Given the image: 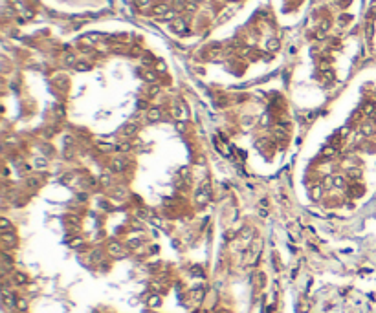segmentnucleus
I'll return each mask as SVG.
<instances>
[{"label":"nucleus","instance_id":"nucleus-6","mask_svg":"<svg viewBox=\"0 0 376 313\" xmlns=\"http://www.w3.org/2000/svg\"><path fill=\"white\" fill-rule=\"evenodd\" d=\"M40 183H42V178H40V176H29V178L26 180V185H28L29 189H39Z\"/></svg>","mask_w":376,"mask_h":313},{"label":"nucleus","instance_id":"nucleus-39","mask_svg":"<svg viewBox=\"0 0 376 313\" xmlns=\"http://www.w3.org/2000/svg\"><path fill=\"white\" fill-rule=\"evenodd\" d=\"M77 198H79V200H86V198H88V196H86V194H85V192H81V194H79V196H77Z\"/></svg>","mask_w":376,"mask_h":313},{"label":"nucleus","instance_id":"nucleus-1","mask_svg":"<svg viewBox=\"0 0 376 313\" xmlns=\"http://www.w3.org/2000/svg\"><path fill=\"white\" fill-rule=\"evenodd\" d=\"M110 167H112V170H114V172H121V170H125V167H127V159H125V158H121V156L112 158Z\"/></svg>","mask_w":376,"mask_h":313},{"label":"nucleus","instance_id":"nucleus-14","mask_svg":"<svg viewBox=\"0 0 376 313\" xmlns=\"http://www.w3.org/2000/svg\"><path fill=\"white\" fill-rule=\"evenodd\" d=\"M0 229H2V233L11 231V222H9L7 218H0Z\"/></svg>","mask_w":376,"mask_h":313},{"label":"nucleus","instance_id":"nucleus-35","mask_svg":"<svg viewBox=\"0 0 376 313\" xmlns=\"http://www.w3.org/2000/svg\"><path fill=\"white\" fill-rule=\"evenodd\" d=\"M176 128H178L180 132H184V130H186V123H184V121H176Z\"/></svg>","mask_w":376,"mask_h":313},{"label":"nucleus","instance_id":"nucleus-32","mask_svg":"<svg viewBox=\"0 0 376 313\" xmlns=\"http://www.w3.org/2000/svg\"><path fill=\"white\" fill-rule=\"evenodd\" d=\"M134 2H136V5H140V7H145V5H149L151 0H134Z\"/></svg>","mask_w":376,"mask_h":313},{"label":"nucleus","instance_id":"nucleus-10","mask_svg":"<svg viewBox=\"0 0 376 313\" xmlns=\"http://www.w3.org/2000/svg\"><path fill=\"white\" fill-rule=\"evenodd\" d=\"M13 282H15L17 286H24V284H28V277H26L24 273H15V275H13Z\"/></svg>","mask_w":376,"mask_h":313},{"label":"nucleus","instance_id":"nucleus-20","mask_svg":"<svg viewBox=\"0 0 376 313\" xmlns=\"http://www.w3.org/2000/svg\"><path fill=\"white\" fill-rule=\"evenodd\" d=\"M46 165H48L46 158H37V159H35V167H37V169H46Z\"/></svg>","mask_w":376,"mask_h":313},{"label":"nucleus","instance_id":"nucleus-16","mask_svg":"<svg viewBox=\"0 0 376 313\" xmlns=\"http://www.w3.org/2000/svg\"><path fill=\"white\" fill-rule=\"evenodd\" d=\"M374 110H376V106L373 104V103L363 104V114H365V115H373V114H374Z\"/></svg>","mask_w":376,"mask_h":313},{"label":"nucleus","instance_id":"nucleus-5","mask_svg":"<svg viewBox=\"0 0 376 313\" xmlns=\"http://www.w3.org/2000/svg\"><path fill=\"white\" fill-rule=\"evenodd\" d=\"M136 130H138V126L136 125H132V123H127L123 128H121V134L125 136V137H132L134 134H136Z\"/></svg>","mask_w":376,"mask_h":313},{"label":"nucleus","instance_id":"nucleus-25","mask_svg":"<svg viewBox=\"0 0 376 313\" xmlns=\"http://www.w3.org/2000/svg\"><path fill=\"white\" fill-rule=\"evenodd\" d=\"M75 70H77V71H86V70H90V66H88L86 62H77V64H75Z\"/></svg>","mask_w":376,"mask_h":313},{"label":"nucleus","instance_id":"nucleus-9","mask_svg":"<svg viewBox=\"0 0 376 313\" xmlns=\"http://www.w3.org/2000/svg\"><path fill=\"white\" fill-rule=\"evenodd\" d=\"M2 297H4V302H6V306H17V302H15V295H13V293H9L7 289H4Z\"/></svg>","mask_w":376,"mask_h":313},{"label":"nucleus","instance_id":"nucleus-19","mask_svg":"<svg viewBox=\"0 0 376 313\" xmlns=\"http://www.w3.org/2000/svg\"><path fill=\"white\" fill-rule=\"evenodd\" d=\"M321 192H323V189H321V187H314V189H312V192H310L312 200H316V202H318V200L321 198Z\"/></svg>","mask_w":376,"mask_h":313},{"label":"nucleus","instance_id":"nucleus-21","mask_svg":"<svg viewBox=\"0 0 376 313\" xmlns=\"http://www.w3.org/2000/svg\"><path fill=\"white\" fill-rule=\"evenodd\" d=\"M17 310H18V311H26V310H28V302H26L24 299H18V300H17Z\"/></svg>","mask_w":376,"mask_h":313},{"label":"nucleus","instance_id":"nucleus-23","mask_svg":"<svg viewBox=\"0 0 376 313\" xmlns=\"http://www.w3.org/2000/svg\"><path fill=\"white\" fill-rule=\"evenodd\" d=\"M64 62H66V64H72V66H75V64H77V62H75V55H73V53H68V55L64 57Z\"/></svg>","mask_w":376,"mask_h":313},{"label":"nucleus","instance_id":"nucleus-29","mask_svg":"<svg viewBox=\"0 0 376 313\" xmlns=\"http://www.w3.org/2000/svg\"><path fill=\"white\" fill-rule=\"evenodd\" d=\"M101 257H103V255H101V251H94V253L90 255V258H92L94 262H99V260H101Z\"/></svg>","mask_w":376,"mask_h":313},{"label":"nucleus","instance_id":"nucleus-3","mask_svg":"<svg viewBox=\"0 0 376 313\" xmlns=\"http://www.w3.org/2000/svg\"><path fill=\"white\" fill-rule=\"evenodd\" d=\"M194 202H196V205H205V203L209 202V191L200 189V191L194 194Z\"/></svg>","mask_w":376,"mask_h":313},{"label":"nucleus","instance_id":"nucleus-31","mask_svg":"<svg viewBox=\"0 0 376 313\" xmlns=\"http://www.w3.org/2000/svg\"><path fill=\"white\" fill-rule=\"evenodd\" d=\"M99 180H101V183H103V185H108V183H110V176H108V174H103Z\"/></svg>","mask_w":376,"mask_h":313},{"label":"nucleus","instance_id":"nucleus-11","mask_svg":"<svg viewBox=\"0 0 376 313\" xmlns=\"http://www.w3.org/2000/svg\"><path fill=\"white\" fill-rule=\"evenodd\" d=\"M160 117H162V112H160L158 108H151V110L147 112V119H149V121H158Z\"/></svg>","mask_w":376,"mask_h":313},{"label":"nucleus","instance_id":"nucleus-22","mask_svg":"<svg viewBox=\"0 0 376 313\" xmlns=\"http://www.w3.org/2000/svg\"><path fill=\"white\" fill-rule=\"evenodd\" d=\"M143 79H145L147 82H156V75H154V71H145Z\"/></svg>","mask_w":376,"mask_h":313},{"label":"nucleus","instance_id":"nucleus-27","mask_svg":"<svg viewBox=\"0 0 376 313\" xmlns=\"http://www.w3.org/2000/svg\"><path fill=\"white\" fill-rule=\"evenodd\" d=\"M362 132L365 134V136H369V134H373V125L369 123V125H363L362 126Z\"/></svg>","mask_w":376,"mask_h":313},{"label":"nucleus","instance_id":"nucleus-24","mask_svg":"<svg viewBox=\"0 0 376 313\" xmlns=\"http://www.w3.org/2000/svg\"><path fill=\"white\" fill-rule=\"evenodd\" d=\"M99 150H101V152H112V150H114V147H112V145H108V143H99Z\"/></svg>","mask_w":376,"mask_h":313},{"label":"nucleus","instance_id":"nucleus-7","mask_svg":"<svg viewBox=\"0 0 376 313\" xmlns=\"http://www.w3.org/2000/svg\"><path fill=\"white\" fill-rule=\"evenodd\" d=\"M173 29L175 31H178V33H186V29H187V24L182 20V18H176L175 22H173Z\"/></svg>","mask_w":376,"mask_h":313},{"label":"nucleus","instance_id":"nucleus-13","mask_svg":"<svg viewBox=\"0 0 376 313\" xmlns=\"http://www.w3.org/2000/svg\"><path fill=\"white\" fill-rule=\"evenodd\" d=\"M167 11H169V7H167L165 4H158V5L154 7V15H162V16H165Z\"/></svg>","mask_w":376,"mask_h":313},{"label":"nucleus","instance_id":"nucleus-26","mask_svg":"<svg viewBox=\"0 0 376 313\" xmlns=\"http://www.w3.org/2000/svg\"><path fill=\"white\" fill-rule=\"evenodd\" d=\"M158 304H160V295H154V297H151V299H149V306H152V308H154V306H158Z\"/></svg>","mask_w":376,"mask_h":313},{"label":"nucleus","instance_id":"nucleus-12","mask_svg":"<svg viewBox=\"0 0 376 313\" xmlns=\"http://www.w3.org/2000/svg\"><path fill=\"white\" fill-rule=\"evenodd\" d=\"M279 46H281V44H279V40H277V38H270V40L266 42V48H268L270 51H277V49H279Z\"/></svg>","mask_w":376,"mask_h":313},{"label":"nucleus","instance_id":"nucleus-8","mask_svg":"<svg viewBox=\"0 0 376 313\" xmlns=\"http://www.w3.org/2000/svg\"><path fill=\"white\" fill-rule=\"evenodd\" d=\"M336 152H338V147L327 145V147H323V150H321V156H323V158H332V156H336Z\"/></svg>","mask_w":376,"mask_h":313},{"label":"nucleus","instance_id":"nucleus-30","mask_svg":"<svg viewBox=\"0 0 376 313\" xmlns=\"http://www.w3.org/2000/svg\"><path fill=\"white\" fill-rule=\"evenodd\" d=\"M374 15H376V0L373 2V4H371V7H369V16L373 18Z\"/></svg>","mask_w":376,"mask_h":313},{"label":"nucleus","instance_id":"nucleus-28","mask_svg":"<svg viewBox=\"0 0 376 313\" xmlns=\"http://www.w3.org/2000/svg\"><path fill=\"white\" fill-rule=\"evenodd\" d=\"M70 246H72V247H79V246H83V238H72V240H70Z\"/></svg>","mask_w":376,"mask_h":313},{"label":"nucleus","instance_id":"nucleus-33","mask_svg":"<svg viewBox=\"0 0 376 313\" xmlns=\"http://www.w3.org/2000/svg\"><path fill=\"white\" fill-rule=\"evenodd\" d=\"M171 18H175V11H171V9H169V11L165 13V16H164V20H171Z\"/></svg>","mask_w":376,"mask_h":313},{"label":"nucleus","instance_id":"nucleus-36","mask_svg":"<svg viewBox=\"0 0 376 313\" xmlns=\"http://www.w3.org/2000/svg\"><path fill=\"white\" fill-rule=\"evenodd\" d=\"M358 176H360V170H349V178H354V180H358Z\"/></svg>","mask_w":376,"mask_h":313},{"label":"nucleus","instance_id":"nucleus-15","mask_svg":"<svg viewBox=\"0 0 376 313\" xmlns=\"http://www.w3.org/2000/svg\"><path fill=\"white\" fill-rule=\"evenodd\" d=\"M116 148H118V152H123V154H125V152H129L132 147H130V143H129V141H123V143H119Z\"/></svg>","mask_w":376,"mask_h":313},{"label":"nucleus","instance_id":"nucleus-17","mask_svg":"<svg viewBox=\"0 0 376 313\" xmlns=\"http://www.w3.org/2000/svg\"><path fill=\"white\" fill-rule=\"evenodd\" d=\"M180 178H182L186 183H189V181H191V176H189V169H187V167H182V169H180Z\"/></svg>","mask_w":376,"mask_h":313},{"label":"nucleus","instance_id":"nucleus-37","mask_svg":"<svg viewBox=\"0 0 376 313\" xmlns=\"http://www.w3.org/2000/svg\"><path fill=\"white\" fill-rule=\"evenodd\" d=\"M261 123H262V125H268V123H270V115H262Z\"/></svg>","mask_w":376,"mask_h":313},{"label":"nucleus","instance_id":"nucleus-18","mask_svg":"<svg viewBox=\"0 0 376 313\" xmlns=\"http://www.w3.org/2000/svg\"><path fill=\"white\" fill-rule=\"evenodd\" d=\"M332 183H334V187H345L343 176H332Z\"/></svg>","mask_w":376,"mask_h":313},{"label":"nucleus","instance_id":"nucleus-4","mask_svg":"<svg viewBox=\"0 0 376 313\" xmlns=\"http://www.w3.org/2000/svg\"><path fill=\"white\" fill-rule=\"evenodd\" d=\"M108 251H110V255H114V257H125V249L121 247V244H116V242L108 244Z\"/></svg>","mask_w":376,"mask_h":313},{"label":"nucleus","instance_id":"nucleus-34","mask_svg":"<svg viewBox=\"0 0 376 313\" xmlns=\"http://www.w3.org/2000/svg\"><path fill=\"white\" fill-rule=\"evenodd\" d=\"M156 70H158V71H165V64H164L162 60H158V62H156Z\"/></svg>","mask_w":376,"mask_h":313},{"label":"nucleus","instance_id":"nucleus-38","mask_svg":"<svg viewBox=\"0 0 376 313\" xmlns=\"http://www.w3.org/2000/svg\"><path fill=\"white\" fill-rule=\"evenodd\" d=\"M149 93H151V95H156V93H158V86H152V88H151V92H149Z\"/></svg>","mask_w":376,"mask_h":313},{"label":"nucleus","instance_id":"nucleus-2","mask_svg":"<svg viewBox=\"0 0 376 313\" xmlns=\"http://www.w3.org/2000/svg\"><path fill=\"white\" fill-rule=\"evenodd\" d=\"M0 240H2V244H4L6 247H15V244H17V236H15V233H11V231L2 233V235H0Z\"/></svg>","mask_w":376,"mask_h":313}]
</instances>
